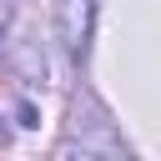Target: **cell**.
Listing matches in <instances>:
<instances>
[{
  "label": "cell",
  "instance_id": "3957f363",
  "mask_svg": "<svg viewBox=\"0 0 161 161\" xmlns=\"http://www.w3.org/2000/svg\"><path fill=\"white\" fill-rule=\"evenodd\" d=\"M0 141H5V126H0Z\"/></svg>",
  "mask_w": 161,
  "mask_h": 161
},
{
  "label": "cell",
  "instance_id": "6da1fadb",
  "mask_svg": "<svg viewBox=\"0 0 161 161\" xmlns=\"http://www.w3.org/2000/svg\"><path fill=\"white\" fill-rule=\"evenodd\" d=\"M91 20H96V0H60L55 25H60V40H65L70 55H86V45H91Z\"/></svg>",
  "mask_w": 161,
  "mask_h": 161
},
{
  "label": "cell",
  "instance_id": "7a4b0ae2",
  "mask_svg": "<svg viewBox=\"0 0 161 161\" xmlns=\"http://www.w3.org/2000/svg\"><path fill=\"white\" fill-rule=\"evenodd\" d=\"M70 161H131V156L111 141L106 121H101V116H91V136L70 131Z\"/></svg>",
  "mask_w": 161,
  "mask_h": 161
}]
</instances>
